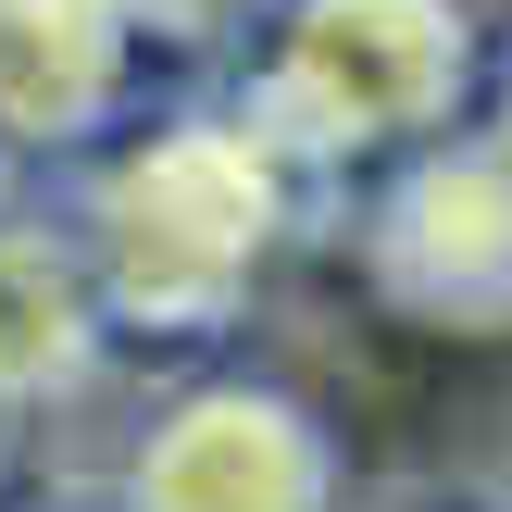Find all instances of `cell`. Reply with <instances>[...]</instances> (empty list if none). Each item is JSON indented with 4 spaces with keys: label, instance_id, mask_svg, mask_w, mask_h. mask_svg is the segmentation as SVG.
<instances>
[{
    "label": "cell",
    "instance_id": "cell-1",
    "mask_svg": "<svg viewBox=\"0 0 512 512\" xmlns=\"http://www.w3.org/2000/svg\"><path fill=\"white\" fill-rule=\"evenodd\" d=\"M450 88V13L438 0H325L300 13V100L325 138L363 125H413Z\"/></svg>",
    "mask_w": 512,
    "mask_h": 512
},
{
    "label": "cell",
    "instance_id": "cell-2",
    "mask_svg": "<svg viewBox=\"0 0 512 512\" xmlns=\"http://www.w3.org/2000/svg\"><path fill=\"white\" fill-rule=\"evenodd\" d=\"M325 463L288 413H213L175 438V512H313Z\"/></svg>",
    "mask_w": 512,
    "mask_h": 512
},
{
    "label": "cell",
    "instance_id": "cell-3",
    "mask_svg": "<svg viewBox=\"0 0 512 512\" xmlns=\"http://www.w3.org/2000/svg\"><path fill=\"white\" fill-rule=\"evenodd\" d=\"M500 138H512V113H500Z\"/></svg>",
    "mask_w": 512,
    "mask_h": 512
}]
</instances>
